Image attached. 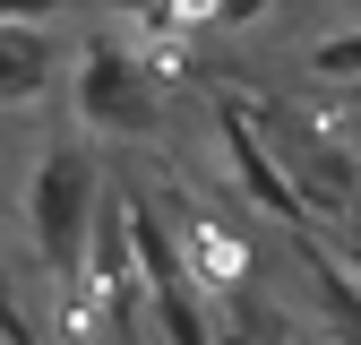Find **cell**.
<instances>
[{
	"mask_svg": "<svg viewBox=\"0 0 361 345\" xmlns=\"http://www.w3.org/2000/svg\"><path fill=\"white\" fill-rule=\"evenodd\" d=\"M104 164L86 156L78 139H52L35 156V172H26V233H35V259L52 276H69L78 268V250H86V233H95V207H104Z\"/></svg>",
	"mask_w": 361,
	"mask_h": 345,
	"instance_id": "6da1fadb",
	"label": "cell"
},
{
	"mask_svg": "<svg viewBox=\"0 0 361 345\" xmlns=\"http://www.w3.org/2000/svg\"><path fill=\"white\" fill-rule=\"evenodd\" d=\"M155 69H147V52H129V43H86V61H78V121L95 129V139H147L155 129V112H164V95H155Z\"/></svg>",
	"mask_w": 361,
	"mask_h": 345,
	"instance_id": "7a4b0ae2",
	"label": "cell"
},
{
	"mask_svg": "<svg viewBox=\"0 0 361 345\" xmlns=\"http://www.w3.org/2000/svg\"><path fill=\"white\" fill-rule=\"evenodd\" d=\"M224 121V156H233V172H241V190H250V207H276V225H310V207H301V190L284 182V164H276V147L258 139V121L241 112V104H224L215 112Z\"/></svg>",
	"mask_w": 361,
	"mask_h": 345,
	"instance_id": "3957f363",
	"label": "cell"
},
{
	"mask_svg": "<svg viewBox=\"0 0 361 345\" xmlns=\"http://www.w3.org/2000/svg\"><path fill=\"white\" fill-rule=\"evenodd\" d=\"M52 95V35L43 26H0V112Z\"/></svg>",
	"mask_w": 361,
	"mask_h": 345,
	"instance_id": "277c9868",
	"label": "cell"
},
{
	"mask_svg": "<svg viewBox=\"0 0 361 345\" xmlns=\"http://www.w3.org/2000/svg\"><path fill=\"white\" fill-rule=\"evenodd\" d=\"M310 78L361 86V35H327V43H310Z\"/></svg>",
	"mask_w": 361,
	"mask_h": 345,
	"instance_id": "5b68a950",
	"label": "cell"
},
{
	"mask_svg": "<svg viewBox=\"0 0 361 345\" xmlns=\"http://www.w3.org/2000/svg\"><path fill=\"white\" fill-rule=\"evenodd\" d=\"M0 345H43L26 328V311H18V293H9V268H0Z\"/></svg>",
	"mask_w": 361,
	"mask_h": 345,
	"instance_id": "8992f818",
	"label": "cell"
},
{
	"mask_svg": "<svg viewBox=\"0 0 361 345\" xmlns=\"http://www.w3.org/2000/svg\"><path fill=\"white\" fill-rule=\"evenodd\" d=\"M336 268H344V276H353V285H361V225H353V233H344V259H336Z\"/></svg>",
	"mask_w": 361,
	"mask_h": 345,
	"instance_id": "52a82bcc",
	"label": "cell"
},
{
	"mask_svg": "<svg viewBox=\"0 0 361 345\" xmlns=\"http://www.w3.org/2000/svg\"><path fill=\"white\" fill-rule=\"evenodd\" d=\"M258 9H267V0H224V26H250Z\"/></svg>",
	"mask_w": 361,
	"mask_h": 345,
	"instance_id": "ba28073f",
	"label": "cell"
},
{
	"mask_svg": "<svg viewBox=\"0 0 361 345\" xmlns=\"http://www.w3.org/2000/svg\"><path fill=\"white\" fill-rule=\"evenodd\" d=\"M104 9H112V18H147L155 0H104Z\"/></svg>",
	"mask_w": 361,
	"mask_h": 345,
	"instance_id": "9c48e42d",
	"label": "cell"
},
{
	"mask_svg": "<svg viewBox=\"0 0 361 345\" xmlns=\"http://www.w3.org/2000/svg\"><path fill=\"white\" fill-rule=\"evenodd\" d=\"M215 345H258V337L250 328H215Z\"/></svg>",
	"mask_w": 361,
	"mask_h": 345,
	"instance_id": "30bf717a",
	"label": "cell"
}]
</instances>
